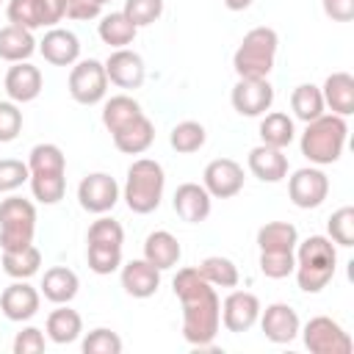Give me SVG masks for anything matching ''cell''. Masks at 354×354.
Returning <instances> with one entry per match:
<instances>
[{
	"label": "cell",
	"mask_w": 354,
	"mask_h": 354,
	"mask_svg": "<svg viewBox=\"0 0 354 354\" xmlns=\"http://www.w3.org/2000/svg\"><path fill=\"white\" fill-rule=\"evenodd\" d=\"M44 332L36 326H25L14 337V354H41L44 351Z\"/></svg>",
	"instance_id": "obj_47"
},
{
	"label": "cell",
	"mask_w": 354,
	"mask_h": 354,
	"mask_svg": "<svg viewBox=\"0 0 354 354\" xmlns=\"http://www.w3.org/2000/svg\"><path fill=\"white\" fill-rule=\"evenodd\" d=\"M230 102L241 116H263L274 105V86L268 77H238Z\"/></svg>",
	"instance_id": "obj_9"
},
{
	"label": "cell",
	"mask_w": 354,
	"mask_h": 354,
	"mask_svg": "<svg viewBox=\"0 0 354 354\" xmlns=\"http://www.w3.org/2000/svg\"><path fill=\"white\" fill-rule=\"evenodd\" d=\"M77 202H80L83 210L102 216V213L113 210V205L119 202V185H116V180H113L111 174H105V171L86 174V177L80 180V185H77Z\"/></svg>",
	"instance_id": "obj_11"
},
{
	"label": "cell",
	"mask_w": 354,
	"mask_h": 354,
	"mask_svg": "<svg viewBox=\"0 0 354 354\" xmlns=\"http://www.w3.org/2000/svg\"><path fill=\"white\" fill-rule=\"evenodd\" d=\"M202 185L216 199H230L243 188V166L232 158H216L205 166Z\"/></svg>",
	"instance_id": "obj_12"
},
{
	"label": "cell",
	"mask_w": 354,
	"mask_h": 354,
	"mask_svg": "<svg viewBox=\"0 0 354 354\" xmlns=\"http://www.w3.org/2000/svg\"><path fill=\"white\" fill-rule=\"evenodd\" d=\"M6 17L11 25L28 28V30L44 28L41 25V0H8Z\"/></svg>",
	"instance_id": "obj_38"
},
{
	"label": "cell",
	"mask_w": 354,
	"mask_h": 354,
	"mask_svg": "<svg viewBox=\"0 0 354 354\" xmlns=\"http://www.w3.org/2000/svg\"><path fill=\"white\" fill-rule=\"evenodd\" d=\"M163 188H166V174L158 160L138 158L130 163L127 180H124V202L133 213L147 216V213L158 210V205L163 199Z\"/></svg>",
	"instance_id": "obj_4"
},
{
	"label": "cell",
	"mask_w": 354,
	"mask_h": 354,
	"mask_svg": "<svg viewBox=\"0 0 354 354\" xmlns=\"http://www.w3.org/2000/svg\"><path fill=\"white\" fill-rule=\"evenodd\" d=\"M122 14L136 25V28H147L152 22L160 19L163 14V0H124Z\"/></svg>",
	"instance_id": "obj_41"
},
{
	"label": "cell",
	"mask_w": 354,
	"mask_h": 354,
	"mask_svg": "<svg viewBox=\"0 0 354 354\" xmlns=\"http://www.w3.org/2000/svg\"><path fill=\"white\" fill-rule=\"evenodd\" d=\"M260 299L249 290H232L221 301V324L230 332H246L260 318Z\"/></svg>",
	"instance_id": "obj_13"
},
{
	"label": "cell",
	"mask_w": 354,
	"mask_h": 354,
	"mask_svg": "<svg viewBox=\"0 0 354 354\" xmlns=\"http://www.w3.org/2000/svg\"><path fill=\"white\" fill-rule=\"evenodd\" d=\"M296 268V254L293 252H260V271L268 279H285Z\"/></svg>",
	"instance_id": "obj_44"
},
{
	"label": "cell",
	"mask_w": 354,
	"mask_h": 354,
	"mask_svg": "<svg viewBox=\"0 0 354 354\" xmlns=\"http://www.w3.org/2000/svg\"><path fill=\"white\" fill-rule=\"evenodd\" d=\"M111 138H113V147H116L119 152H124V155H141V152H147V149L152 147V141H155V124L141 113V116L133 119L130 124H124V127H119L116 133H111Z\"/></svg>",
	"instance_id": "obj_22"
},
{
	"label": "cell",
	"mask_w": 354,
	"mask_h": 354,
	"mask_svg": "<svg viewBox=\"0 0 354 354\" xmlns=\"http://www.w3.org/2000/svg\"><path fill=\"white\" fill-rule=\"evenodd\" d=\"M69 94L80 105H97L108 94V75L105 66L94 58L75 61L69 72Z\"/></svg>",
	"instance_id": "obj_8"
},
{
	"label": "cell",
	"mask_w": 354,
	"mask_h": 354,
	"mask_svg": "<svg viewBox=\"0 0 354 354\" xmlns=\"http://www.w3.org/2000/svg\"><path fill=\"white\" fill-rule=\"evenodd\" d=\"M122 288L133 299H149L160 288V271L152 263H147L144 257L130 260L122 266Z\"/></svg>",
	"instance_id": "obj_20"
},
{
	"label": "cell",
	"mask_w": 354,
	"mask_h": 354,
	"mask_svg": "<svg viewBox=\"0 0 354 354\" xmlns=\"http://www.w3.org/2000/svg\"><path fill=\"white\" fill-rule=\"evenodd\" d=\"M39 53L53 66H72L80 58V39L66 28H50L39 41Z\"/></svg>",
	"instance_id": "obj_18"
},
{
	"label": "cell",
	"mask_w": 354,
	"mask_h": 354,
	"mask_svg": "<svg viewBox=\"0 0 354 354\" xmlns=\"http://www.w3.org/2000/svg\"><path fill=\"white\" fill-rule=\"evenodd\" d=\"M0 3H3V0H0Z\"/></svg>",
	"instance_id": "obj_53"
},
{
	"label": "cell",
	"mask_w": 354,
	"mask_h": 354,
	"mask_svg": "<svg viewBox=\"0 0 354 354\" xmlns=\"http://www.w3.org/2000/svg\"><path fill=\"white\" fill-rule=\"evenodd\" d=\"M296 282L304 293H321L332 277H335V266H337V249L326 235H310L301 243H296Z\"/></svg>",
	"instance_id": "obj_2"
},
{
	"label": "cell",
	"mask_w": 354,
	"mask_h": 354,
	"mask_svg": "<svg viewBox=\"0 0 354 354\" xmlns=\"http://www.w3.org/2000/svg\"><path fill=\"white\" fill-rule=\"evenodd\" d=\"M41 266V252L30 243L22 249H8L3 252V271L11 279H30Z\"/></svg>",
	"instance_id": "obj_32"
},
{
	"label": "cell",
	"mask_w": 354,
	"mask_h": 354,
	"mask_svg": "<svg viewBox=\"0 0 354 354\" xmlns=\"http://www.w3.org/2000/svg\"><path fill=\"white\" fill-rule=\"evenodd\" d=\"M324 108H326V105H324V94H321L318 86L301 83V86L293 88V94H290V111H293V116L301 119L304 124L313 122V119H318V116L324 113Z\"/></svg>",
	"instance_id": "obj_33"
},
{
	"label": "cell",
	"mask_w": 354,
	"mask_h": 354,
	"mask_svg": "<svg viewBox=\"0 0 354 354\" xmlns=\"http://www.w3.org/2000/svg\"><path fill=\"white\" fill-rule=\"evenodd\" d=\"M88 268L94 274H113L122 266V246H102V243H88L86 249Z\"/></svg>",
	"instance_id": "obj_40"
},
{
	"label": "cell",
	"mask_w": 354,
	"mask_h": 354,
	"mask_svg": "<svg viewBox=\"0 0 354 354\" xmlns=\"http://www.w3.org/2000/svg\"><path fill=\"white\" fill-rule=\"evenodd\" d=\"M246 163H249V171L263 183H279L288 177V155L277 147H268V144L254 147Z\"/></svg>",
	"instance_id": "obj_21"
},
{
	"label": "cell",
	"mask_w": 354,
	"mask_h": 354,
	"mask_svg": "<svg viewBox=\"0 0 354 354\" xmlns=\"http://www.w3.org/2000/svg\"><path fill=\"white\" fill-rule=\"evenodd\" d=\"M33 53H36L33 30L19 28V25H11V22L6 28H0V58L3 61L19 64V61H28Z\"/></svg>",
	"instance_id": "obj_26"
},
{
	"label": "cell",
	"mask_w": 354,
	"mask_h": 354,
	"mask_svg": "<svg viewBox=\"0 0 354 354\" xmlns=\"http://www.w3.org/2000/svg\"><path fill=\"white\" fill-rule=\"evenodd\" d=\"M100 11H102V6L97 0H66L64 17L75 19V22H88V19H97Z\"/></svg>",
	"instance_id": "obj_48"
},
{
	"label": "cell",
	"mask_w": 354,
	"mask_h": 354,
	"mask_svg": "<svg viewBox=\"0 0 354 354\" xmlns=\"http://www.w3.org/2000/svg\"><path fill=\"white\" fill-rule=\"evenodd\" d=\"M171 205H174V213H177L183 221L199 224V221H205V218L210 216L213 196H210V194L205 191V185H199V183H183V185H177Z\"/></svg>",
	"instance_id": "obj_17"
},
{
	"label": "cell",
	"mask_w": 354,
	"mask_h": 354,
	"mask_svg": "<svg viewBox=\"0 0 354 354\" xmlns=\"http://www.w3.org/2000/svg\"><path fill=\"white\" fill-rule=\"evenodd\" d=\"M105 66V75H108V83L119 86V88H141L144 77H147V66H144V58L127 47H119L108 55V61L102 64Z\"/></svg>",
	"instance_id": "obj_14"
},
{
	"label": "cell",
	"mask_w": 354,
	"mask_h": 354,
	"mask_svg": "<svg viewBox=\"0 0 354 354\" xmlns=\"http://www.w3.org/2000/svg\"><path fill=\"white\" fill-rule=\"evenodd\" d=\"M205 141H207V133H205V127H202L199 122H194V119H185V122L174 124L171 133H169V144H171V149L180 152V155L199 152V149L205 147Z\"/></svg>",
	"instance_id": "obj_35"
},
{
	"label": "cell",
	"mask_w": 354,
	"mask_h": 354,
	"mask_svg": "<svg viewBox=\"0 0 354 354\" xmlns=\"http://www.w3.org/2000/svg\"><path fill=\"white\" fill-rule=\"evenodd\" d=\"M346 136H348L346 116L321 113L318 119L307 122L299 147H301V155H304L310 163H315V166H329V163L340 160L343 147H346Z\"/></svg>",
	"instance_id": "obj_3"
},
{
	"label": "cell",
	"mask_w": 354,
	"mask_h": 354,
	"mask_svg": "<svg viewBox=\"0 0 354 354\" xmlns=\"http://www.w3.org/2000/svg\"><path fill=\"white\" fill-rule=\"evenodd\" d=\"M19 130H22V111L17 108V102L3 100L0 102V144L14 141Z\"/></svg>",
	"instance_id": "obj_46"
},
{
	"label": "cell",
	"mask_w": 354,
	"mask_h": 354,
	"mask_svg": "<svg viewBox=\"0 0 354 354\" xmlns=\"http://www.w3.org/2000/svg\"><path fill=\"white\" fill-rule=\"evenodd\" d=\"M64 11H66V0H41V25L55 28L64 19Z\"/></svg>",
	"instance_id": "obj_50"
},
{
	"label": "cell",
	"mask_w": 354,
	"mask_h": 354,
	"mask_svg": "<svg viewBox=\"0 0 354 354\" xmlns=\"http://www.w3.org/2000/svg\"><path fill=\"white\" fill-rule=\"evenodd\" d=\"M28 180H30L28 163H22L17 158H3L0 160V194H11Z\"/></svg>",
	"instance_id": "obj_45"
},
{
	"label": "cell",
	"mask_w": 354,
	"mask_h": 354,
	"mask_svg": "<svg viewBox=\"0 0 354 354\" xmlns=\"http://www.w3.org/2000/svg\"><path fill=\"white\" fill-rule=\"evenodd\" d=\"M296 138V127H293V119L282 111H271L260 119V141L268 144V147H277V149H285L290 147V141Z\"/></svg>",
	"instance_id": "obj_30"
},
{
	"label": "cell",
	"mask_w": 354,
	"mask_h": 354,
	"mask_svg": "<svg viewBox=\"0 0 354 354\" xmlns=\"http://www.w3.org/2000/svg\"><path fill=\"white\" fill-rule=\"evenodd\" d=\"M183 257V249H180V241L166 232V230H155L147 235L144 241V260L152 263L158 271H166V268H174Z\"/></svg>",
	"instance_id": "obj_24"
},
{
	"label": "cell",
	"mask_w": 354,
	"mask_h": 354,
	"mask_svg": "<svg viewBox=\"0 0 354 354\" xmlns=\"http://www.w3.org/2000/svg\"><path fill=\"white\" fill-rule=\"evenodd\" d=\"M119 351H122V337L108 326H97L83 337V354H119Z\"/></svg>",
	"instance_id": "obj_43"
},
{
	"label": "cell",
	"mask_w": 354,
	"mask_h": 354,
	"mask_svg": "<svg viewBox=\"0 0 354 354\" xmlns=\"http://www.w3.org/2000/svg\"><path fill=\"white\" fill-rule=\"evenodd\" d=\"M221 3H224L230 11H246V8H249L254 0H221Z\"/></svg>",
	"instance_id": "obj_51"
},
{
	"label": "cell",
	"mask_w": 354,
	"mask_h": 354,
	"mask_svg": "<svg viewBox=\"0 0 354 354\" xmlns=\"http://www.w3.org/2000/svg\"><path fill=\"white\" fill-rule=\"evenodd\" d=\"M36 232V207L30 199L8 196L0 202V249H22L33 243Z\"/></svg>",
	"instance_id": "obj_6"
},
{
	"label": "cell",
	"mask_w": 354,
	"mask_h": 354,
	"mask_svg": "<svg viewBox=\"0 0 354 354\" xmlns=\"http://www.w3.org/2000/svg\"><path fill=\"white\" fill-rule=\"evenodd\" d=\"M260 329L271 343H290L299 335L301 321H299V313L290 304L274 301L266 310H260Z\"/></svg>",
	"instance_id": "obj_15"
},
{
	"label": "cell",
	"mask_w": 354,
	"mask_h": 354,
	"mask_svg": "<svg viewBox=\"0 0 354 354\" xmlns=\"http://www.w3.org/2000/svg\"><path fill=\"white\" fill-rule=\"evenodd\" d=\"M77 288H80V279L66 266H53L41 277V293L53 304H69L77 296Z\"/></svg>",
	"instance_id": "obj_25"
},
{
	"label": "cell",
	"mask_w": 354,
	"mask_h": 354,
	"mask_svg": "<svg viewBox=\"0 0 354 354\" xmlns=\"http://www.w3.org/2000/svg\"><path fill=\"white\" fill-rule=\"evenodd\" d=\"M30 174H66V158L55 144H36L28 155Z\"/></svg>",
	"instance_id": "obj_36"
},
{
	"label": "cell",
	"mask_w": 354,
	"mask_h": 354,
	"mask_svg": "<svg viewBox=\"0 0 354 354\" xmlns=\"http://www.w3.org/2000/svg\"><path fill=\"white\" fill-rule=\"evenodd\" d=\"M44 329H47V337L53 343H61V346L64 343H75L80 337V332H83V318H80L77 310H72L66 304H58V310H53L47 315Z\"/></svg>",
	"instance_id": "obj_27"
},
{
	"label": "cell",
	"mask_w": 354,
	"mask_h": 354,
	"mask_svg": "<svg viewBox=\"0 0 354 354\" xmlns=\"http://www.w3.org/2000/svg\"><path fill=\"white\" fill-rule=\"evenodd\" d=\"M321 94H324V105L332 113H337V116L354 113V77L348 72H332L324 80Z\"/></svg>",
	"instance_id": "obj_23"
},
{
	"label": "cell",
	"mask_w": 354,
	"mask_h": 354,
	"mask_svg": "<svg viewBox=\"0 0 354 354\" xmlns=\"http://www.w3.org/2000/svg\"><path fill=\"white\" fill-rule=\"evenodd\" d=\"M141 113H144L141 105H138L130 94H116V97L105 100V105H102V124H105L108 133H116L119 127L130 124V122L138 119Z\"/></svg>",
	"instance_id": "obj_31"
},
{
	"label": "cell",
	"mask_w": 354,
	"mask_h": 354,
	"mask_svg": "<svg viewBox=\"0 0 354 354\" xmlns=\"http://www.w3.org/2000/svg\"><path fill=\"white\" fill-rule=\"evenodd\" d=\"M97 33H100V39H102L108 47L119 50V47L133 44V39H136L138 28H136V25H133L122 11H111V14H105V17L100 19Z\"/></svg>",
	"instance_id": "obj_29"
},
{
	"label": "cell",
	"mask_w": 354,
	"mask_h": 354,
	"mask_svg": "<svg viewBox=\"0 0 354 354\" xmlns=\"http://www.w3.org/2000/svg\"><path fill=\"white\" fill-rule=\"evenodd\" d=\"M326 194H329V177L315 166L296 169L293 177L288 180V196L301 210H313V207L324 205Z\"/></svg>",
	"instance_id": "obj_10"
},
{
	"label": "cell",
	"mask_w": 354,
	"mask_h": 354,
	"mask_svg": "<svg viewBox=\"0 0 354 354\" xmlns=\"http://www.w3.org/2000/svg\"><path fill=\"white\" fill-rule=\"evenodd\" d=\"M321 6L332 22H351L354 19V0H321Z\"/></svg>",
	"instance_id": "obj_49"
},
{
	"label": "cell",
	"mask_w": 354,
	"mask_h": 354,
	"mask_svg": "<svg viewBox=\"0 0 354 354\" xmlns=\"http://www.w3.org/2000/svg\"><path fill=\"white\" fill-rule=\"evenodd\" d=\"M3 86H6V94H8L11 102H17V105L33 102L41 91V72H39V66H33L28 61H19L6 72Z\"/></svg>",
	"instance_id": "obj_19"
},
{
	"label": "cell",
	"mask_w": 354,
	"mask_h": 354,
	"mask_svg": "<svg viewBox=\"0 0 354 354\" xmlns=\"http://www.w3.org/2000/svg\"><path fill=\"white\" fill-rule=\"evenodd\" d=\"M304 337V346L313 354H351L354 340L348 337V332L332 321L329 315H315L304 324V329H299Z\"/></svg>",
	"instance_id": "obj_7"
},
{
	"label": "cell",
	"mask_w": 354,
	"mask_h": 354,
	"mask_svg": "<svg viewBox=\"0 0 354 354\" xmlns=\"http://www.w3.org/2000/svg\"><path fill=\"white\" fill-rule=\"evenodd\" d=\"M329 230V241L337 246H354V207L346 205L340 210H335L326 221Z\"/></svg>",
	"instance_id": "obj_39"
},
{
	"label": "cell",
	"mask_w": 354,
	"mask_h": 354,
	"mask_svg": "<svg viewBox=\"0 0 354 354\" xmlns=\"http://www.w3.org/2000/svg\"><path fill=\"white\" fill-rule=\"evenodd\" d=\"M30 191L33 199L41 205H55L66 194V177L64 174H30Z\"/></svg>",
	"instance_id": "obj_37"
},
{
	"label": "cell",
	"mask_w": 354,
	"mask_h": 354,
	"mask_svg": "<svg viewBox=\"0 0 354 354\" xmlns=\"http://www.w3.org/2000/svg\"><path fill=\"white\" fill-rule=\"evenodd\" d=\"M196 268H199V274L205 277V282H210L213 288H235L238 279H241L238 266H235L230 257H221V254L205 257Z\"/></svg>",
	"instance_id": "obj_34"
},
{
	"label": "cell",
	"mask_w": 354,
	"mask_h": 354,
	"mask_svg": "<svg viewBox=\"0 0 354 354\" xmlns=\"http://www.w3.org/2000/svg\"><path fill=\"white\" fill-rule=\"evenodd\" d=\"M97 3H100V6H105V3H111V0H97Z\"/></svg>",
	"instance_id": "obj_52"
},
{
	"label": "cell",
	"mask_w": 354,
	"mask_h": 354,
	"mask_svg": "<svg viewBox=\"0 0 354 354\" xmlns=\"http://www.w3.org/2000/svg\"><path fill=\"white\" fill-rule=\"evenodd\" d=\"M174 296L183 304V337L191 346H210L221 326V301L216 288L205 282L199 268H180L171 279Z\"/></svg>",
	"instance_id": "obj_1"
},
{
	"label": "cell",
	"mask_w": 354,
	"mask_h": 354,
	"mask_svg": "<svg viewBox=\"0 0 354 354\" xmlns=\"http://www.w3.org/2000/svg\"><path fill=\"white\" fill-rule=\"evenodd\" d=\"M39 304H41V296L33 285H28L25 279H17L11 282L3 293H0V313L8 318V321H30L36 313H39Z\"/></svg>",
	"instance_id": "obj_16"
},
{
	"label": "cell",
	"mask_w": 354,
	"mask_h": 354,
	"mask_svg": "<svg viewBox=\"0 0 354 354\" xmlns=\"http://www.w3.org/2000/svg\"><path fill=\"white\" fill-rule=\"evenodd\" d=\"M277 47H279V36L274 28H252L235 55H232V69L238 77H268V72L274 69V61H277Z\"/></svg>",
	"instance_id": "obj_5"
},
{
	"label": "cell",
	"mask_w": 354,
	"mask_h": 354,
	"mask_svg": "<svg viewBox=\"0 0 354 354\" xmlns=\"http://www.w3.org/2000/svg\"><path fill=\"white\" fill-rule=\"evenodd\" d=\"M88 243H102V246H122L124 243V230L116 218H108L105 213L88 227V235H86Z\"/></svg>",
	"instance_id": "obj_42"
},
{
	"label": "cell",
	"mask_w": 354,
	"mask_h": 354,
	"mask_svg": "<svg viewBox=\"0 0 354 354\" xmlns=\"http://www.w3.org/2000/svg\"><path fill=\"white\" fill-rule=\"evenodd\" d=\"M299 230L290 221H268L257 230L260 252H296Z\"/></svg>",
	"instance_id": "obj_28"
}]
</instances>
